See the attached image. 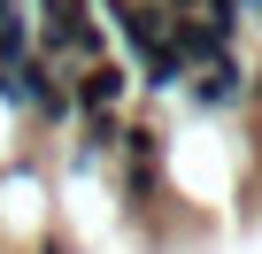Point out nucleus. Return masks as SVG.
<instances>
[{
    "mask_svg": "<svg viewBox=\"0 0 262 254\" xmlns=\"http://www.w3.org/2000/svg\"><path fill=\"white\" fill-rule=\"evenodd\" d=\"M39 254H77V246L70 239H39Z\"/></svg>",
    "mask_w": 262,
    "mask_h": 254,
    "instance_id": "obj_2",
    "label": "nucleus"
},
{
    "mask_svg": "<svg viewBox=\"0 0 262 254\" xmlns=\"http://www.w3.org/2000/svg\"><path fill=\"white\" fill-rule=\"evenodd\" d=\"M62 77H70V108H77V116H116V108H123V85H131L123 62H108V54H100V62H77V70H62Z\"/></svg>",
    "mask_w": 262,
    "mask_h": 254,
    "instance_id": "obj_1",
    "label": "nucleus"
}]
</instances>
